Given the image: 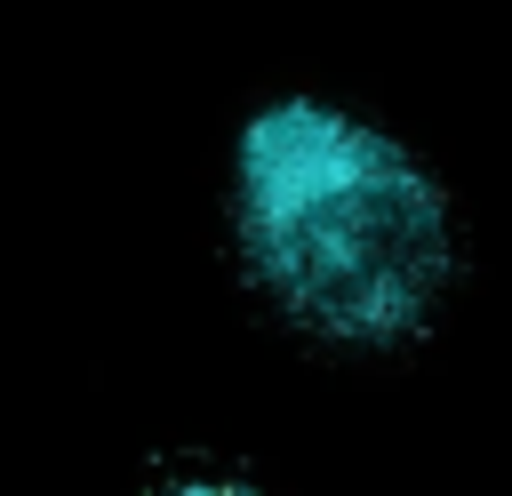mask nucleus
Here are the masks:
<instances>
[{"label": "nucleus", "instance_id": "nucleus-2", "mask_svg": "<svg viewBox=\"0 0 512 496\" xmlns=\"http://www.w3.org/2000/svg\"><path fill=\"white\" fill-rule=\"evenodd\" d=\"M152 496H256L240 480H176V488H152Z\"/></svg>", "mask_w": 512, "mask_h": 496}, {"label": "nucleus", "instance_id": "nucleus-1", "mask_svg": "<svg viewBox=\"0 0 512 496\" xmlns=\"http://www.w3.org/2000/svg\"><path fill=\"white\" fill-rule=\"evenodd\" d=\"M240 256L288 320L336 344H408L456 272L440 184L312 96L240 136Z\"/></svg>", "mask_w": 512, "mask_h": 496}]
</instances>
